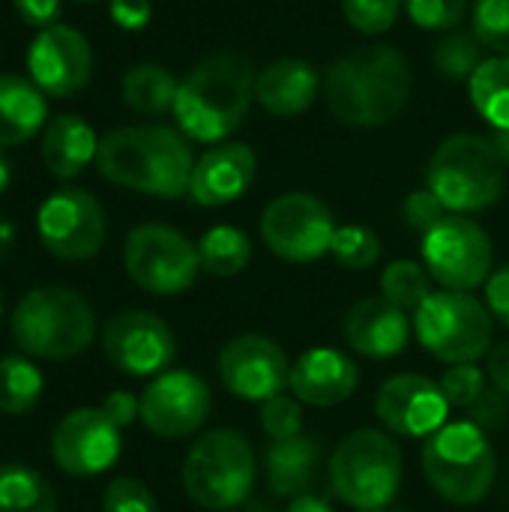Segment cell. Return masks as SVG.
<instances>
[{"label": "cell", "mask_w": 509, "mask_h": 512, "mask_svg": "<svg viewBox=\"0 0 509 512\" xmlns=\"http://www.w3.org/2000/svg\"><path fill=\"white\" fill-rule=\"evenodd\" d=\"M0 512H57L51 483L21 462L0 465Z\"/></svg>", "instance_id": "obj_28"}, {"label": "cell", "mask_w": 509, "mask_h": 512, "mask_svg": "<svg viewBox=\"0 0 509 512\" xmlns=\"http://www.w3.org/2000/svg\"><path fill=\"white\" fill-rule=\"evenodd\" d=\"M492 387H498L504 396H509V342H501L489 351V369H486Z\"/></svg>", "instance_id": "obj_47"}, {"label": "cell", "mask_w": 509, "mask_h": 512, "mask_svg": "<svg viewBox=\"0 0 509 512\" xmlns=\"http://www.w3.org/2000/svg\"><path fill=\"white\" fill-rule=\"evenodd\" d=\"M108 15L120 30H144L153 18L150 0H108Z\"/></svg>", "instance_id": "obj_42"}, {"label": "cell", "mask_w": 509, "mask_h": 512, "mask_svg": "<svg viewBox=\"0 0 509 512\" xmlns=\"http://www.w3.org/2000/svg\"><path fill=\"white\" fill-rule=\"evenodd\" d=\"M45 378L42 372L18 354H9L0 360V411L9 417L30 414L42 399Z\"/></svg>", "instance_id": "obj_31"}, {"label": "cell", "mask_w": 509, "mask_h": 512, "mask_svg": "<svg viewBox=\"0 0 509 512\" xmlns=\"http://www.w3.org/2000/svg\"><path fill=\"white\" fill-rule=\"evenodd\" d=\"M474 33L483 42V48L509 57V0H477Z\"/></svg>", "instance_id": "obj_38"}, {"label": "cell", "mask_w": 509, "mask_h": 512, "mask_svg": "<svg viewBox=\"0 0 509 512\" xmlns=\"http://www.w3.org/2000/svg\"><path fill=\"white\" fill-rule=\"evenodd\" d=\"M255 153L246 144H216L210 147L192 171L189 198L201 207H222L246 195L255 180Z\"/></svg>", "instance_id": "obj_21"}, {"label": "cell", "mask_w": 509, "mask_h": 512, "mask_svg": "<svg viewBox=\"0 0 509 512\" xmlns=\"http://www.w3.org/2000/svg\"><path fill=\"white\" fill-rule=\"evenodd\" d=\"M432 294V276L417 261H393L381 273V297L402 312H417Z\"/></svg>", "instance_id": "obj_33"}, {"label": "cell", "mask_w": 509, "mask_h": 512, "mask_svg": "<svg viewBox=\"0 0 509 512\" xmlns=\"http://www.w3.org/2000/svg\"><path fill=\"white\" fill-rule=\"evenodd\" d=\"M375 417L390 435L399 438H432L447 426L450 402L426 375H393L378 387L375 396Z\"/></svg>", "instance_id": "obj_19"}, {"label": "cell", "mask_w": 509, "mask_h": 512, "mask_svg": "<svg viewBox=\"0 0 509 512\" xmlns=\"http://www.w3.org/2000/svg\"><path fill=\"white\" fill-rule=\"evenodd\" d=\"M423 474L444 501L456 507L480 504L498 480V456L486 429L471 420L447 423L423 447Z\"/></svg>", "instance_id": "obj_8"}, {"label": "cell", "mask_w": 509, "mask_h": 512, "mask_svg": "<svg viewBox=\"0 0 509 512\" xmlns=\"http://www.w3.org/2000/svg\"><path fill=\"white\" fill-rule=\"evenodd\" d=\"M486 306H489L492 318L501 321L509 330V261L501 264L498 270H492V276L486 282Z\"/></svg>", "instance_id": "obj_43"}, {"label": "cell", "mask_w": 509, "mask_h": 512, "mask_svg": "<svg viewBox=\"0 0 509 512\" xmlns=\"http://www.w3.org/2000/svg\"><path fill=\"white\" fill-rule=\"evenodd\" d=\"M78 3H93V0H78Z\"/></svg>", "instance_id": "obj_54"}, {"label": "cell", "mask_w": 509, "mask_h": 512, "mask_svg": "<svg viewBox=\"0 0 509 512\" xmlns=\"http://www.w3.org/2000/svg\"><path fill=\"white\" fill-rule=\"evenodd\" d=\"M492 333L489 306L465 291H432L414 312L417 342L447 366L483 360L492 351Z\"/></svg>", "instance_id": "obj_9"}, {"label": "cell", "mask_w": 509, "mask_h": 512, "mask_svg": "<svg viewBox=\"0 0 509 512\" xmlns=\"http://www.w3.org/2000/svg\"><path fill=\"white\" fill-rule=\"evenodd\" d=\"M402 6L405 0H342V15L354 30L378 36L399 21Z\"/></svg>", "instance_id": "obj_36"}, {"label": "cell", "mask_w": 509, "mask_h": 512, "mask_svg": "<svg viewBox=\"0 0 509 512\" xmlns=\"http://www.w3.org/2000/svg\"><path fill=\"white\" fill-rule=\"evenodd\" d=\"M471 84V102L474 108L498 129L509 132V57H489L474 72Z\"/></svg>", "instance_id": "obj_30"}, {"label": "cell", "mask_w": 509, "mask_h": 512, "mask_svg": "<svg viewBox=\"0 0 509 512\" xmlns=\"http://www.w3.org/2000/svg\"><path fill=\"white\" fill-rule=\"evenodd\" d=\"M438 384H441V393L447 396L450 408H465V411H471L483 399V393L489 390V378L477 363L450 366Z\"/></svg>", "instance_id": "obj_35"}, {"label": "cell", "mask_w": 509, "mask_h": 512, "mask_svg": "<svg viewBox=\"0 0 509 512\" xmlns=\"http://www.w3.org/2000/svg\"><path fill=\"white\" fill-rule=\"evenodd\" d=\"M222 387L243 402H267L273 396H282L291 387V363L285 351L261 336V333H243L234 336L216 360Z\"/></svg>", "instance_id": "obj_16"}, {"label": "cell", "mask_w": 509, "mask_h": 512, "mask_svg": "<svg viewBox=\"0 0 509 512\" xmlns=\"http://www.w3.org/2000/svg\"><path fill=\"white\" fill-rule=\"evenodd\" d=\"M336 237L330 207L306 192H285L273 198L261 216V240L267 249L291 264H312L324 258Z\"/></svg>", "instance_id": "obj_12"}, {"label": "cell", "mask_w": 509, "mask_h": 512, "mask_svg": "<svg viewBox=\"0 0 509 512\" xmlns=\"http://www.w3.org/2000/svg\"><path fill=\"white\" fill-rule=\"evenodd\" d=\"M42 162L57 180H75L99 153L96 129L78 114H57L42 129Z\"/></svg>", "instance_id": "obj_24"}, {"label": "cell", "mask_w": 509, "mask_h": 512, "mask_svg": "<svg viewBox=\"0 0 509 512\" xmlns=\"http://www.w3.org/2000/svg\"><path fill=\"white\" fill-rule=\"evenodd\" d=\"M12 243H15V225L6 216H0V261H6Z\"/></svg>", "instance_id": "obj_49"}, {"label": "cell", "mask_w": 509, "mask_h": 512, "mask_svg": "<svg viewBox=\"0 0 509 512\" xmlns=\"http://www.w3.org/2000/svg\"><path fill=\"white\" fill-rule=\"evenodd\" d=\"M48 123L45 93L15 72H0V147L27 144Z\"/></svg>", "instance_id": "obj_25"}, {"label": "cell", "mask_w": 509, "mask_h": 512, "mask_svg": "<svg viewBox=\"0 0 509 512\" xmlns=\"http://www.w3.org/2000/svg\"><path fill=\"white\" fill-rule=\"evenodd\" d=\"M255 63L240 51L204 57L183 81L174 99V117L186 138L219 144L240 129L255 99Z\"/></svg>", "instance_id": "obj_3"}, {"label": "cell", "mask_w": 509, "mask_h": 512, "mask_svg": "<svg viewBox=\"0 0 509 512\" xmlns=\"http://www.w3.org/2000/svg\"><path fill=\"white\" fill-rule=\"evenodd\" d=\"M423 261L444 291H477L492 276L495 246L483 225L462 213H450L423 234Z\"/></svg>", "instance_id": "obj_11"}, {"label": "cell", "mask_w": 509, "mask_h": 512, "mask_svg": "<svg viewBox=\"0 0 509 512\" xmlns=\"http://www.w3.org/2000/svg\"><path fill=\"white\" fill-rule=\"evenodd\" d=\"M9 183H12V165H9V159H6V153L0 147V195L9 189Z\"/></svg>", "instance_id": "obj_50"}, {"label": "cell", "mask_w": 509, "mask_h": 512, "mask_svg": "<svg viewBox=\"0 0 509 512\" xmlns=\"http://www.w3.org/2000/svg\"><path fill=\"white\" fill-rule=\"evenodd\" d=\"M360 369L336 348H309L291 369V393L312 408H336L357 393Z\"/></svg>", "instance_id": "obj_20"}, {"label": "cell", "mask_w": 509, "mask_h": 512, "mask_svg": "<svg viewBox=\"0 0 509 512\" xmlns=\"http://www.w3.org/2000/svg\"><path fill=\"white\" fill-rule=\"evenodd\" d=\"M96 168L114 186L153 198L189 195L195 156L183 132L159 123L120 126L99 138Z\"/></svg>", "instance_id": "obj_2"}, {"label": "cell", "mask_w": 509, "mask_h": 512, "mask_svg": "<svg viewBox=\"0 0 509 512\" xmlns=\"http://www.w3.org/2000/svg\"><path fill=\"white\" fill-rule=\"evenodd\" d=\"M414 90L408 57L393 45H366L339 57L324 78V99L339 123L375 129L393 123Z\"/></svg>", "instance_id": "obj_1"}, {"label": "cell", "mask_w": 509, "mask_h": 512, "mask_svg": "<svg viewBox=\"0 0 509 512\" xmlns=\"http://www.w3.org/2000/svg\"><path fill=\"white\" fill-rule=\"evenodd\" d=\"M411 327L408 312L384 297H366L345 318V342L369 360H393L408 348Z\"/></svg>", "instance_id": "obj_22"}, {"label": "cell", "mask_w": 509, "mask_h": 512, "mask_svg": "<svg viewBox=\"0 0 509 512\" xmlns=\"http://www.w3.org/2000/svg\"><path fill=\"white\" fill-rule=\"evenodd\" d=\"M12 6H15V12L21 15L24 24L42 30V27L57 24L60 9H63V0H12Z\"/></svg>", "instance_id": "obj_45"}, {"label": "cell", "mask_w": 509, "mask_h": 512, "mask_svg": "<svg viewBox=\"0 0 509 512\" xmlns=\"http://www.w3.org/2000/svg\"><path fill=\"white\" fill-rule=\"evenodd\" d=\"M321 447L315 438L297 435L291 441H273L264 453L267 486L276 498H300L309 495L312 483L318 480Z\"/></svg>", "instance_id": "obj_26"}, {"label": "cell", "mask_w": 509, "mask_h": 512, "mask_svg": "<svg viewBox=\"0 0 509 512\" xmlns=\"http://www.w3.org/2000/svg\"><path fill=\"white\" fill-rule=\"evenodd\" d=\"M330 252L345 270H369L381 258V240L366 225H342L336 228Z\"/></svg>", "instance_id": "obj_34"}, {"label": "cell", "mask_w": 509, "mask_h": 512, "mask_svg": "<svg viewBox=\"0 0 509 512\" xmlns=\"http://www.w3.org/2000/svg\"><path fill=\"white\" fill-rule=\"evenodd\" d=\"M402 213H405V222L414 228V231H432L441 219L450 216V210L444 207V201L426 186V189H417L405 198L402 204Z\"/></svg>", "instance_id": "obj_41"}, {"label": "cell", "mask_w": 509, "mask_h": 512, "mask_svg": "<svg viewBox=\"0 0 509 512\" xmlns=\"http://www.w3.org/2000/svg\"><path fill=\"white\" fill-rule=\"evenodd\" d=\"M405 9L423 30H456L468 12V0H405Z\"/></svg>", "instance_id": "obj_40"}, {"label": "cell", "mask_w": 509, "mask_h": 512, "mask_svg": "<svg viewBox=\"0 0 509 512\" xmlns=\"http://www.w3.org/2000/svg\"><path fill=\"white\" fill-rule=\"evenodd\" d=\"M198 258H201L204 273L219 276V279H231L249 267L252 243H249L246 231H240L234 225H213L198 240Z\"/></svg>", "instance_id": "obj_29"}, {"label": "cell", "mask_w": 509, "mask_h": 512, "mask_svg": "<svg viewBox=\"0 0 509 512\" xmlns=\"http://www.w3.org/2000/svg\"><path fill=\"white\" fill-rule=\"evenodd\" d=\"M93 72L90 39L72 24H51L36 30L27 48V78L51 99H69L87 87Z\"/></svg>", "instance_id": "obj_18"}, {"label": "cell", "mask_w": 509, "mask_h": 512, "mask_svg": "<svg viewBox=\"0 0 509 512\" xmlns=\"http://www.w3.org/2000/svg\"><path fill=\"white\" fill-rule=\"evenodd\" d=\"M123 267L141 291L174 297L189 291L201 273L198 243H192L183 231L171 225L144 222L126 237Z\"/></svg>", "instance_id": "obj_10"}, {"label": "cell", "mask_w": 509, "mask_h": 512, "mask_svg": "<svg viewBox=\"0 0 509 512\" xmlns=\"http://www.w3.org/2000/svg\"><path fill=\"white\" fill-rule=\"evenodd\" d=\"M285 512H336L324 498H318V495H300V498H294L291 504H288V510Z\"/></svg>", "instance_id": "obj_48"}, {"label": "cell", "mask_w": 509, "mask_h": 512, "mask_svg": "<svg viewBox=\"0 0 509 512\" xmlns=\"http://www.w3.org/2000/svg\"><path fill=\"white\" fill-rule=\"evenodd\" d=\"M120 429H126L129 423H135V417H141V399H135L132 393H126V390H114V393H108L105 399H102V405H99Z\"/></svg>", "instance_id": "obj_46"}, {"label": "cell", "mask_w": 509, "mask_h": 512, "mask_svg": "<svg viewBox=\"0 0 509 512\" xmlns=\"http://www.w3.org/2000/svg\"><path fill=\"white\" fill-rule=\"evenodd\" d=\"M509 414V396H504L498 387H489L483 393V399L468 411V420L477 423L480 429H489V426H498L504 417Z\"/></svg>", "instance_id": "obj_44"}, {"label": "cell", "mask_w": 509, "mask_h": 512, "mask_svg": "<svg viewBox=\"0 0 509 512\" xmlns=\"http://www.w3.org/2000/svg\"><path fill=\"white\" fill-rule=\"evenodd\" d=\"M102 512H159L147 483L135 477H114L102 492Z\"/></svg>", "instance_id": "obj_39"}, {"label": "cell", "mask_w": 509, "mask_h": 512, "mask_svg": "<svg viewBox=\"0 0 509 512\" xmlns=\"http://www.w3.org/2000/svg\"><path fill=\"white\" fill-rule=\"evenodd\" d=\"M432 63L450 81H471L483 66V42L474 30H450L435 42Z\"/></svg>", "instance_id": "obj_32"}, {"label": "cell", "mask_w": 509, "mask_h": 512, "mask_svg": "<svg viewBox=\"0 0 509 512\" xmlns=\"http://www.w3.org/2000/svg\"><path fill=\"white\" fill-rule=\"evenodd\" d=\"M120 432L102 408H75L54 426L51 459L69 477H99L120 459Z\"/></svg>", "instance_id": "obj_17"}, {"label": "cell", "mask_w": 509, "mask_h": 512, "mask_svg": "<svg viewBox=\"0 0 509 512\" xmlns=\"http://www.w3.org/2000/svg\"><path fill=\"white\" fill-rule=\"evenodd\" d=\"M405 459L390 432L357 429L330 456V489L351 510L390 507L402 489Z\"/></svg>", "instance_id": "obj_7"}, {"label": "cell", "mask_w": 509, "mask_h": 512, "mask_svg": "<svg viewBox=\"0 0 509 512\" xmlns=\"http://www.w3.org/2000/svg\"><path fill=\"white\" fill-rule=\"evenodd\" d=\"M0 318H3V291H0Z\"/></svg>", "instance_id": "obj_53"}, {"label": "cell", "mask_w": 509, "mask_h": 512, "mask_svg": "<svg viewBox=\"0 0 509 512\" xmlns=\"http://www.w3.org/2000/svg\"><path fill=\"white\" fill-rule=\"evenodd\" d=\"M426 186L450 213H477L501 198L507 186V159L492 138L462 132L435 150Z\"/></svg>", "instance_id": "obj_6"}, {"label": "cell", "mask_w": 509, "mask_h": 512, "mask_svg": "<svg viewBox=\"0 0 509 512\" xmlns=\"http://www.w3.org/2000/svg\"><path fill=\"white\" fill-rule=\"evenodd\" d=\"M213 411V393L195 372L168 369L156 375L141 393V423L162 441L195 435Z\"/></svg>", "instance_id": "obj_14"}, {"label": "cell", "mask_w": 509, "mask_h": 512, "mask_svg": "<svg viewBox=\"0 0 509 512\" xmlns=\"http://www.w3.org/2000/svg\"><path fill=\"white\" fill-rule=\"evenodd\" d=\"M36 234L54 258L87 261L105 246L108 219L93 192L63 186L42 201L36 213Z\"/></svg>", "instance_id": "obj_13"}, {"label": "cell", "mask_w": 509, "mask_h": 512, "mask_svg": "<svg viewBox=\"0 0 509 512\" xmlns=\"http://www.w3.org/2000/svg\"><path fill=\"white\" fill-rule=\"evenodd\" d=\"M180 81L159 63H138L123 75V102L138 114H165L174 108Z\"/></svg>", "instance_id": "obj_27"}, {"label": "cell", "mask_w": 509, "mask_h": 512, "mask_svg": "<svg viewBox=\"0 0 509 512\" xmlns=\"http://www.w3.org/2000/svg\"><path fill=\"white\" fill-rule=\"evenodd\" d=\"M186 498L207 512L243 507L258 480V462L249 438L234 429H213L201 435L180 471Z\"/></svg>", "instance_id": "obj_5"}, {"label": "cell", "mask_w": 509, "mask_h": 512, "mask_svg": "<svg viewBox=\"0 0 509 512\" xmlns=\"http://www.w3.org/2000/svg\"><path fill=\"white\" fill-rule=\"evenodd\" d=\"M321 78L318 69L303 57H279L258 69L255 102L273 117H297L318 99Z\"/></svg>", "instance_id": "obj_23"}, {"label": "cell", "mask_w": 509, "mask_h": 512, "mask_svg": "<svg viewBox=\"0 0 509 512\" xmlns=\"http://www.w3.org/2000/svg\"><path fill=\"white\" fill-rule=\"evenodd\" d=\"M357 512H408V510H393V507H378V510H357Z\"/></svg>", "instance_id": "obj_52"}, {"label": "cell", "mask_w": 509, "mask_h": 512, "mask_svg": "<svg viewBox=\"0 0 509 512\" xmlns=\"http://www.w3.org/2000/svg\"><path fill=\"white\" fill-rule=\"evenodd\" d=\"M303 402L297 396H273L261 405V429L270 441H291L303 435Z\"/></svg>", "instance_id": "obj_37"}, {"label": "cell", "mask_w": 509, "mask_h": 512, "mask_svg": "<svg viewBox=\"0 0 509 512\" xmlns=\"http://www.w3.org/2000/svg\"><path fill=\"white\" fill-rule=\"evenodd\" d=\"M492 141L498 144V150L504 153V159H507V162H509V132H498V135H495Z\"/></svg>", "instance_id": "obj_51"}, {"label": "cell", "mask_w": 509, "mask_h": 512, "mask_svg": "<svg viewBox=\"0 0 509 512\" xmlns=\"http://www.w3.org/2000/svg\"><path fill=\"white\" fill-rule=\"evenodd\" d=\"M9 333L21 354L39 360H72L96 339L90 303L63 285H42L21 297L9 318Z\"/></svg>", "instance_id": "obj_4"}, {"label": "cell", "mask_w": 509, "mask_h": 512, "mask_svg": "<svg viewBox=\"0 0 509 512\" xmlns=\"http://www.w3.org/2000/svg\"><path fill=\"white\" fill-rule=\"evenodd\" d=\"M102 351L114 369L132 378H156L168 372L177 357V339L171 327L147 312V309H126L117 312L102 330Z\"/></svg>", "instance_id": "obj_15"}]
</instances>
